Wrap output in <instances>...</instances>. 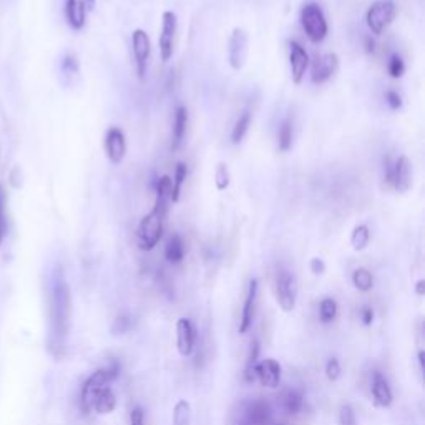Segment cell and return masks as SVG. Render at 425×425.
<instances>
[{
    "mask_svg": "<svg viewBox=\"0 0 425 425\" xmlns=\"http://www.w3.org/2000/svg\"><path fill=\"white\" fill-rule=\"evenodd\" d=\"M95 7V0H87V11H92Z\"/></svg>",
    "mask_w": 425,
    "mask_h": 425,
    "instance_id": "45",
    "label": "cell"
},
{
    "mask_svg": "<svg viewBox=\"0 0 425 425\" xmlns=\"http://www.w3.org/2000/svg\"><path fill=\"white\" fill-rule=\"evenodd\" d=\"M359 316L364 326H372V322H374V309L369 308V305H364V308H361Z\"/></svg>",
    "mask_w": 425,
    "mask_h": 425,
    "instance_id": "41",
    "label": "cell"
},
{
    "mask_svg": "<svg viewBox=\"0 0 425 425\" xmlns=\"http://www.w3.org/2000/svg\"><path fill=\"white\" fill-rule=\"evenodd\" d=\"M252 374H255V379L260 382L262 388H267V389L279 388L281 366L278 361L262 359L261 362H256V366L252 367Z\"/></svg>",
    "mask_w": 425,
    "mask_h": 425,
    "instance_id": "12",
    "label": "cell"
},
{
    "mask_svg": "<svg viewBox=\"0 0 425 425\" xmlns=\"http://www.w3.org/2000/svg\"><path fill=\"white\" fill-rule=\"evenodd\" d=\"M278 425H286V424H283V422H281V424H278Z\"/></svg>",
    "mask_w": 425,
    "mask_h": 425,
    "instance_id": "46",
    "label": "cell"
},
{
    "mask_svg": "<svg viewBox=\"0 0 425 425\" xmlns=\"http://www.w3.org/2000/svg\"><path fill=\"white\" fill-rule=\"evenodd\" d=\"M251 120H252V115H251V112H248V110L240 115V118H238L235 127H233V130H231L233 145H240V143L243 141V138L246 136L248 130H250Z\"/></svg>",
    "mask_w": 425,
    "mask_h": 425,
    "instance_id": "24",
    "label": "cell"
},
{
    "mask_svg": "<svg viewBox=\"0 0 425 425\" xmlns=\"http://www.w3.org/2000/svg\"><path fill=\"white\" fill-rule=\"evenodd\" d=\"M186 128H188V110L186 107H180L175 110L173 130H171V151L176 153L183 145Z\"/></svg>",
    "mask_w": 425,
    "mask_h": 425,
    "instance_id": "19",
    "label": "cell"
},
{
    "mask_svg": "<svg viewBox=\"0 0 425 425\" xmlns=\"http://www.w3.org/2000/svg\"><path fill=\"white\" fill-rule=\"evenodd\" d=\"M132 49H133V57H135L138 78H140V82H145V76L148 71V60H150V54H151V40L143 28H135V30H133Z\"/></svg>",
    "mask_w": 425,
    "mask_h": 425,
    "instance_id": "8",
    "label": "cell"
},
{
    "mask_svg": "<svg viewBox=\"0 0 425 425\" xmlns=\"http://www.w3.org/2000/svg\"><path fill=\"white\" fill-rule=\"evenodd\" d=\"M281 405H283V410L286 414L298 415L304 407V395L296 389L286 390L283 397H281Z\"/></svg>",
    "mask_w": 425,
    "mask_h": 425,
    "instance_id": "22",
    "label": "cell"
},
{
    "mask_svg": "<svg viewBox=\"0 0 425 425\" xmlns=\"http://www.w3.org/2000/svg\"><path fill=\"white\" fill-rule=\"evenodd\" d=\"M115 409H117V395H115L113 389L110 388V385L98 390L97 395H95L92 400V407H90L92 412L98 415L112 414Z\"/></svg>",
    "mask_w": 425,
    "mask_h": 425,
    "instance_id": "20",
    "label": "cell"
},
{
    "mask_svg": "<svg viewBox=\"0 0 425 425\" xmlns=\"http://www.w3.org/2000/svg\"><path fill=\"white\" fill-rule=\"evenodd\" d=\"M130 425H146L145 422V410L140 405H135L130 412Z\"/></svg>",
    "mask_w": 425,
    "mask_h": 425,
    "instance_id": "39",
    "label": "cell"
},
{
    "mask_svg": "<svg viewBox=\"0 0 425 425\" xmlns=\"http://www.w3.org/2000/svg\"><path fill=\"white\" fill-rule=\"evenodd\" d=\"M62 70H64L66 75L78 74V60H76V57L71 54L65 55L64 60H62Z\"/></svg>",
    "mask_w": 425,
    "mask_h": 425,
    "instance_id": "37",
    "label": "cell"
},
{
    "mask_svg": "<svg viewBox=\"0 0 425 425\" xmlns=\"http://www.w3.org/2000/svg\"><path fill=\"white\" fill-rule=\"evenodd\" d=\"M384 98H385V103H388V107L392 110V112H397V110L404 107V100L400 97V93L395 92V90H388L384 95Z\"/></svg>",
    "mask_w": 425,
    "mask_h": 425,
    "instance_id": "34",
    "label": "cell"
},
{
    "mask_svg": "<svg viewBox=\"0 0 425 425\" xmlns=\"http://www.w3.org/2000/svg\"><path fill=\"white\" fill-rule=\"evenodd\" d=\"M186 178H188V166H186V163H181L180 161L175 168L173 180H171V185H173V188H171V203L180 202L181 188H183Z\"/></svg>",
    "mask_w": 425,
    "mask_h": 425,
    "instance_id": "27",
    "label": "cell"
},
{
    "mask_svg": "<svg viewBox=\"0 0 425 425\" xmlns=\"http://www.w3.org/2000/svg\"><path fill=\"white\" fill-rule=\"evenodd\" d=\"M352 284L361 293H369L374 288V276L366 267H357L354 273H352Z\"/></svg>",
    "mask_w": 425,
    "mask_h": 425,
    "instance_id": "28",
    "label": "cell"
},
{
    "mask_svg": "<svg viewBox=\"0 0 425 425\" xmlns=\"http://www.w3.org/2000/svg\"><path fill=\"white\" fill-rule=\"evenodd\" d=\"M260 352H261V344H260V339L255 337L251 339V344H250V351H248V359H246V367H245V372H243V377H245L246 382H255V374H252V367L256 366L257 362V357H260Z\"/></svg>",
    "mask_w": 425,
    "mask_h": 425,
    "instance_id": "26",
    "label": "cell"
},
{
    "mask_svg": "<svg viewBox=\"0 0 425 425\" xmlns=\"http://www.w3.org/2000/svg\"><path fill=\"white\" fill-rule=\"evenodd\" d=\"M301 25L305 37L313 42V44H321L329 33V23L324 16L322 8L316 2L304 4L301 8Z\"/></svg>",
    "mask_w": 425,
    "mask_h": 425,
    "instance_id": "4",
    "label": "cell"
},
{
    "mask_svg": "<svg viewBox=\"0 0 425 425\" xmlns=\"http://www.w3.org/2000/svg\"><path fill=\"white\" fill-rule=\"evenodd\" d=\"M339 424L341 425H357L356 412L349 404H342L339 409Z\"/></svg>",
    "mask_w": 425,
    "mask_h": 425,
    "instance_id": "33",
    "label": "cell"
},
{
    "mask_svg": "<svg viewBox=\"0 0 425 425\" xmlns=\"http://www.w3.org/2000/svg\"><path fill=\"white\" fill-rule=\"evenodd\" d=\"M248 45H250V37L245 28H233L228 38V64L235 71H240L246 64Z\"/></svg>",
    "mask_w": 425,
    "mask_h": 425,
    "instance_id": "7",
    "label": "cell"
},
{
    "mask_svg": "<svg viewBox=\"0 0 425 425\" xmlns=\"http://www.w3.org/2000/svg\"><path fill=\"white\" fill-rule=\"evenodd\" d=\"M415 293H417V296L425 294V281L424 279H419L417 283H415Z\"/></svg>",
    "mask_w": 425,
    "mask_h": 425,
    "instance_id": "43",
    "label": "cell"
},
{
    "mask_svg": "<svg viewBox=\"0 0 425 425\" xmlns=\"http://www.w3.org/2000/svg\"><path fill=\"white\" fill-rule=\"evenodd\" d=\"M371 243V229L367 224H357L351 233V246L354 251H364Z\"/></svg>",
    "mask_w": 425,
    "mask_h": 425,
    "instance_id": "25",
    "label": "cell"
},
{
    "mask_svg": "<svg viewBox=\"0 0 425 425\" xmlns=\"http://www.w3.org/2000/svg\"><path fill=\"white\" fill-rule=\"evenodd\" d=\"M364 44H366V52L367 54H374V50H375V40L374 38H372L371 35H367V37H364Z\"/></svg>",
    "mask_w": 425,
    "mask_h": 425,
    "instance_id": "42",
    "label": "cell"
},
{
    "mask_svg": "<svg viewBox=\"0 0 425 425\" xmlns=\"http://www.w3.org/2000/svg\"><path fill=\"white\" fill-rule=\"evenodd\" d=\"M294 140V122L291 117H286L278 128V150L279 151H289L293 146Z\"/></svg>",
    "mask_w": 425,
    "mask_h": 425,
    "instance_id": "23",
    "label": "cell"
},
{
    "mask_svg": "<svg viewBox=\"0 0 425 425\" xmlns=\"http://www.w3.org/2000/svg\"><path fill=\"white\" fill-rule=\"evenodd\" d=\"M257 291H260V283H257V279H251L250 284H248L245 304H243L241 319H240V334H246L252 326V319H255V313H256Z\"/></svg>",
    "mask_w": 425,
    "mask_h": 425,
    "instance_id": "16",
    "label": "cell"
},
{
    "mask_svg": "<svg viewBox=\"0 0 425 425\" xmlns=\"http://www.w3.org/2000/svg\"><path fill=\"white\" fill-rule=\"evenodd\" d=\"M419 364H420V371L425 369V352L420 351L419 352Z\"/></svg>",
    "mask_w": 425,
    "mask_h": 425,
    "instance_id": "44",
    "label": "cell"
},
{
    "mask_svg": "<svg viewBox=\"0 0 425 425\" xmlns=\"http://www.w3.org/2000/svg\"><path fill=\"white\" fill-rule=\"evenodd\" d=\"M185 241L178 233H173L165 245V257L171 264H180L185 260Z\"/></svg>",
    "mask_w": 425,
    "mask_h": 425,
    "instance_id": "21",
    "label": "cell"
},
{
    "mask_svg": "<svg viewBox=\"0 0 425 425\" xmlns=\"http://www.w3.org/2000/svg\"><path fill=\"white\" fill-rule=\"evenodd\" d=\"M87 0H65V18L71 30H82L87 23Z\"/></svg>",
    "mask_w": 425,
    "mask_h": 425,
    "instance_id": "17",
    "label": "cell"
},
{
    "mask_svg": "<svg viewBox=\"0 0 425 425\" xmlns=\"http://www.w3.org/2000/svg\"><path fill=\"white\" fill-rule=\"evenodd\" d=\"M326 377L331 382H336L341 377V362L336 357H331L326 364Z\"/></svg>",
    "mask_w": 425,
    "mask_h": 425,
    "instance_id": "36",
    "label": "cell"
},
{
    "mask_svg": "<svg viewBox=\"0 0 425 425\" xmlns=\"http://www.w3.org/2000/svg\"><path fill=\"white\" fill-rule=\"evenodd\" d=\"M395 13H397V6L394 0H375L366 13L367 28L374 35H382L390 23L394 22Z\"/></svg>",
    "mask_w": 425,
    "mask_h": 425,
    "instance_id": "5",
    "label": "cell"
},
{
    "mask_svg": "<svg viewBox=\"0 0 425 425\" xmlns=\"http://www.w3.org/2000/svg\"><path fill=\"white\" fill-rule=\"evenodd\" d=\"M289 65L293 83L301 85L309 69V54L298 42H289Z\"/></svg>",
    "mask_w": 425,
    "mask_h": 425,
    "instance_id": "14",
    "label": "cell"
},
{
    "mask_svg": "<svg viewBox=\"0 0 425 425\" xmlns=\"http://www.w3.org/2000/svg\"><path fill=\"white\" fill-rule=\"evenodd\" d=\"M120 375V364L118 362H110L108 366L100 367L88 375V379L83 382L82 390H80V407H82L83 414H92V400L97 395L98 390L112 384V382Z\"/></svg>",
    "mask_w": 425,
    "mask_h": 425,
    "instance_id": "2",
    "label": "cell"
},
{
    "mask_svg": "<svg viewBox=\"0 0 425 425\" xmlns=\"http://www.w3.org/2000/svg\"><path fill=\"white\" fill-rule=\"evenodd\" d=\"M229 180H231V176H229L228 166L224 165V163H219L216 166V171H214V183H216L218 191L228 190Z\"/></svg>",
    "mask_w": 425,
    "mask_h": 425,
    "instance_id": "32",
    "label": "cell"
},
{
    "mask_svg": "<svg viewBox=\"0 0 425 425\" xmlns=\"http://www.w3.org/2000/svg\"><path fill=\"white\" fill-rule=\"evenodd\" d=\"M371 390H372V399H374L375 407L389 409L390 405H392L394 402L392 389H390L389 380L385 379L379 371H374V374H372Z\"/></svg>",
    "mask_w": 425,
    "mask_h": 425,
    "instance_id": "15",
    "label": "cell"
},
{
    "mask_svg": "<svg viewBox=\"0 0 425 425\" xmlns=\"http://www.w3.org/2000/svg\"><path fill=\"white\" fill-rule=\"evenodd\" d=\"M382 178L397 193H407L412 186V165L405 155H388L382 161Z\"/></svg>",
    "mask_w": 425,
    "mask_h": 425,
    "instance_id": "3",
    "label": "cell"
},
{
    "mask_svg": "<svg viewBox=\"0 0 425 425\" xmlns=\"http://www.w3.org/2000/svg\"><path fill=\"white\" fill-rule=\"evenodd\" d=\"M388 71L392 78H400L405 74V64L399 54H392L388 60Z\"/></svg>",
    "mask_w": 425,
    "mask_h": 425,
    "instance_id": "31",
    "label": "cell"
},
{
    "mask_svg": "<svg viewBox=\"0 0 425 425\" xmlns=\"http://www.w3.org/2000/svg\"><path fill=\"white\" fill-rule=\"evenodd\" d=\"M130 324H132L130 318L123 316L122 314V316H118L117 319H115L112 331H113V334H125L128 329H130Z\"/></svg>",
    "mask_w": 425,
    "mask_h": 425,
    "instance_id": "38",
    "label": "cell"
},
{
    "mask_svg": "<svg viewBox=\"0 0 425 425\" xmlns=\"http://www.w3.org/2000/svg\"><path fill=\"white\" fill-rule=\"evenodd\" d=\"M337 318V303L332 298H324L319 303V321L322 324H331Z\"/></svg>",
    "mask_w": 425,
    "mask_h": 425,
    "instance_id": "29",
    "label": "cell"
},
{
    "mask_svg": "<svg viewBox=\"0 0 425 425\" xmlns=\"http://www.w3.org/2000/svg\"><path fill=\"white\" fill-rule=\"evenodd\" d=\"M274 293L281 311H294L298 303V279L289 269H279L274 281Z\"/></svg>",
    "mask_w": 425,
    "mask_h": 425,
    "instance_id": "6",
    "label": "cell"
},
{
    "mask_svg": "<svg viewBox=\"0 0 425 425\" xmlns=\"http://www.w3.org/2000/svg\"><path fill=\"white\" fill-rule=\"evenodd\" d=\"M173 425H191V405L188 400L181 399L173 407Z\"/></svg>",
    "mask_w": 425,
    "mask_h": 425,
    "instance_id": "30",
    "label": "cell"
},
{
    "mask_svg": "<svg viewBox=\"0 0 425 425\" xmlns=\"http://www.w3.org/2000/svg\"><path fill=\"white\" fill-rule=\"evenodd\" d=\"M309 269H311L314 276H321L326 273V262H324L321 257H313V260L309 261Z\"/></svg>",
    "mask_w": 425,
    "mask_h": 425,
    "instance_id": "40",
    "label": "cell"
},
{
    "mask_svg": "<svg viewBox=\"0 0 425 425\" xmlns=\"http://www.w3.org/2000/svg\"><path fill=\"white\" fill-rule=\"evenodd\" d=\"M339 70V57L336 54L318 55L311 69V82L322 85L329 82Z\"/></svg>",
    "mask_w": 425,
    "mask_h": 425,
    "instance_id": "11",
    "label": "cell"
},
{
    "mask_svg": "<svg viewBox=\"0 0 425 425\" xmlns=\"http://www.w3.org/2000/svg\"><path fill=\"white\" fill-rule=\"evenodd\" d=\"M127 136L122 128L110 127L107 133H105V153H107V158L110 163L115 166L122 165L127 156Z\"/></svg>",
    "mask_w": 425,
    "mask_h": 425,
    "instance_id": "10",
    "label": "cell"
},
{
    "mask_svg": "<svg viewBox=\"0 0 425 425\" xmlns=\"http://www.w3.org/2000/svg\"><path fill=\"white\" fill-rule=\"evenodd\" d=\"M71 327V293L64 269L57 266L52 273L49 293V336L47 347L55 359L65 356Z\"/></svg>",
    "mask_w": 425,
    "mask_h": 425,
    "instance_id": "1",
    "label": "cell"
},
{
    "mask_svg": "<svg viewBox=\"0 0 425 425\" xmlns=\"http://www.w3.org/2000/svg\"><path fill=\"white\" fill-rule=\"evenodd\" d=\"M178 32V17L175 12L166 11L161 16V32H160V57L163 62L171 60L175 52V37Z\"/></svg>",
    "mask_w": 425,
    "mask_h": 425,
    "instance_id": "9",
    "label": "cell"
},
{
    "mask_svg": "<svg viewBox=\"0 0 425 425\" xmlns=\"http://www.w3.org/2000/svg\"><path fill=\"white\" fill-rule=\"evenodd\" d=\"M197 342V329L188 318H181L176 322V349L181 357H190L194 351Z\"/></svg>",
    "mask_w": 425,
    "mask_h": 425,
    "instance_id": "13",
    "label": "cell"
},
{
    "mask_svg": "<svg viewBox=\"0 0 425 425\" xmlns=\"http://www.w3.org/2000/svg\"><path fill=\"white\" fill-rule=\"evenodd\" d=\"M273 409L266 400H252L246 407V425H271L273 424Z\"/></svg>",
    "mask_w": 425,
    "mask_h": 425,
    "instance_id": "18",
    "label": "cell"
},
{
    "mask_svg": "<svg viewBox=\"0 0 425 425\" xmlns=\"http://www.w3.org/2000/svg\"><path fill=\"white\" fill-rule=\"evenodd\" d=\"M7 231V221H6V193H4L2 186H0V246H2L4 236Z\"/></svg>",
    "mask_w": 425,
    "mask_h": 425,
    "instance_id": "35",
    "label": "cell"
}]
</instances>
